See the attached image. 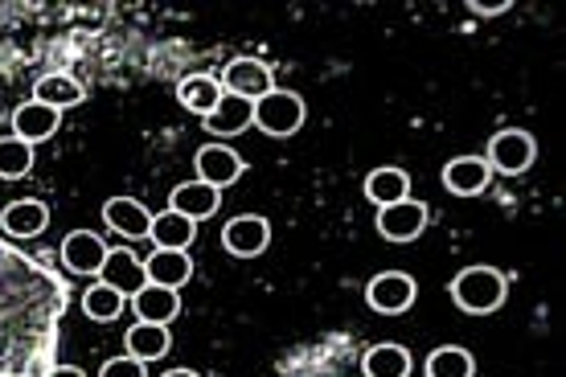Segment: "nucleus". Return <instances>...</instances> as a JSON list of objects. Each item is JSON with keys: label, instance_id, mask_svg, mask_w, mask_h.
<instances>
[{"label": "nucleus", "instance_id": "393cba45", "mask_svg": "<svg viewBox=\"0 0 566 377\" xmlns=\"http://www.w3.org/2000/svg\"><path fill=\"white\" fill-rule=\"evenodd\" d=\"M124 304H128V300L115 292V287H107V283H95V287H86L83 292V312L99 324H112L115 316L124 312Z\"/></svg>", "mask_w": 566, "mask_h": 377}, {"label": "nucleus", "instance_id": "39448f33", "mask_svg": "<svg viewBox=\"0 0 566 377\" xmlns=\"http://www.w3.org/2000/svg\"><path fill=\"white\" fill-rule=\"evenodd\" d=\"M415 295H419V287H415V280L407 271H382V275L369 280L366 304L374 312H382V316H402L415 304Z\"/></svg>", "mask_w": 566, "mask_h": 377}, {"label": "nucleus", "instance_id": "423d86ee", "mask_svg": "<svg viewBox=\"0 0 566 377\" xmlns=\"http://www.w3.org/2000/svg\"><path fill=\"white\" fill-rule=\"evenodd\" d=\"M222 247L227 254L234 259H255L271 247V226L268 218H259V213H242V218H230L222 226Z\"/></svg>", "mask_w": 566, "mask_h": 377}, {"label": "nucleus", "instance_id": "ddd939ff", "mask_svg": "<svg viewBox=\"0 0 566 377\" xmlns=\"http://www.w3.org/2000/svg\"><path fill=\"white\" fill-rule=\"evenodd\" d=\"M493 181V168L484 165V156H460L443 168V189L455 197H481Z\"/></svg>", "mask_w": 566, "mask_h": 377}, {"label": "nucleus", "instance_id": "9d476101", "mask_svg": "<svg viewBox=\"0 0 566 377\" xmlns=\"http://www.w3.org/2000/svg\"><path fill=\"white\" fill-rule=\"evenodd\" d=\"M99 283L115 287L124 300H132V295L148 283V275H144V259H136L128 247H115V251H107V259H103V266H99Z\"/></svg>", "mask_w": 566, "mask_h": 377}, {"label": "nucleus", "instance_id": "412c9836", "mask_svg": "<svg viewBox=\"0 0 566 377\" xmlns=\"http://www.w3.org/2000/svg\"><path fill=\"white\" fill-rule=\"evenodd\" d=\"M366 197L378 206V210L395 206V201H407V197H411V177H407L402 168H395V165L374 168V172L366 177Z\"/></svg>", "mask_w": 566, "mask_h": 377}, {"label": "nucleus", "instance_id": "7ed1b4c3", "mask_svg": "<svg viewBox=\"0 0 566 377\" xmlns=\"http://www.w3.org/2000/svg\"><path fill=\"white\" fill-rule=\"evenodd\" d=\"M255 127H263L268 136H296L304 127V98L296 91H268V95L255 103Z\"/></svg>", "mask_w": 566, "mask_h": 377}, {"label": "nucleus", "instance_id": "6ab92c4d", "mask_svg": "<svg viewBox=\"0 0 566 377\" xmlns=\"http://www.w3.org/2000/svg\"><path fill=\"white\" fill-rule=\"evenodd\" d=\"M124 345H128V357H136V362H156V357H165V353L172 349V333L169 324H132L128 336H124Z\"/></svg>", "mask_w": 566, "mask_h": 377}, {"label": "nucleus", "instance_id": "2eb2a0df", "mask_svg": "<svg viewBox=\"0 0 566 377\" xmlns=\"http://www.w3.org/2000/svg\"><path fill=\"white\" fill-rule=\"evenodd\" d=\"M201 127L210 132V136H239L247 127H255V103H247L239 95H222L218 98V107H213Z\"/></svg>", "mask_w": 566, "mask_h": 377}, {"label": "nucleus", "instance_id": "c756f323", "mask_svg": "<svg viewBox=\"0 0 566 377\" xmlns=\"http://www.w3.org/2000/svg\"><path fill=\"white\" fill-rule=\"evenodd\" d=\"M472 9H476V13H505V9H510V0H505V4H472Z\"/></svg>", "mask_w": 566, "mask_h": 377}, {"label": "nucleus", "instance_id": "5701e85b", "mask_svg": "<svg viewBox=\"0 0 566 377\" xmlns=\"http://www.w3.org/2000/svg\"><path fill=\"white\" fill-rule=\"evenodd\" d=\"M33 98L45 103V107H54V112H66V107H78V103H83L86 91L71 74H45L42 83L33 86Z\"/></svg>", "mask_w": 566, "mask_h": 377}, {"label": "nucleus", "instance_id": "a878e982", "mask_svg": "<svg viewBox=\"0 0 566 377\" xmlns=\"http://www.w3.org/2000/svg\"><path fill=\"white\" fill-rule=\"evenodd\" d=\"M476 374V362H472V353L455 349V345H443L427 357V377H472Z\"/></svg>", "mask_w": 566, "mask_h": 377}, {"label": "nucleus", "instance_id": "0eeeda50", "mask_svg": "<svg viewBox=\"0 0 566 377\" xmlns=\"http://www.w3.org/2000/svg\"><path fill=\"white\" fill-rule=\"evenodd\" d=\"M107 242H103L95 230H74V234L62 238V247H57V259L66 263V271L74 275H99L103 259H107Z\"/></svg>", "mask_w": 566, "mask_h": 377}, {"label": "nucleus", "instance_id": "b1692460", "mask_svg": "<svg viewBox=\"0 0 566 377\" xmlns=\"http://www.w3.org/2000/svg\"><path fill=\"white\" fill-rule=\"evenodd\" d=\"M361 369L366 377H411V353L402 345H374L361 357Z\"/></svg>", "mask_w": 566, "mask_h": 377}, {"label": "nucleus", "instance_id": "f03ea898", "mask_svg": "<svg viewBox=\"0 0 566 377\" xmlns=\"http://www.w3.org/2000/svg\"><path fill=\"white\" fill-rule=\"evenodd\" d=\"M534 160H538V144L522 127L496 132L493 140H489V156H484V165L493 168V172H505V177H522Z\"/></svg>", "mask_w": 566, "mask_h": 377}, {"label": "nucleus", "instance_id": "20e7f679", "mask_svg": "<svg viewBox=\"0 0 566 377\" xmlns=\"http://www.w3.org/2000/svg\"><path fill=\"white\" fill-rule=\"evenodd\" d=\"M218 83H222V95H239V98H247V103H259L268 91H275V74H271V66L259 62V57H234V62L222 66Z\"/></svg>", "mask_w": 566, "mask_h": 377}, {"label": "nucleus", "instance_id": "7c9ffc66", "mask_svg": "<svg viewBox=\"0 0 566 377\" xmlns=\"http://www.w3.org/2000/svg\"><path fill=\"white\" fill-rule=\"evenodd\" d=\"M165 377H201V374H193V369H169Z\"/></svg>", "mask_w": 566, "mask_h": 377}, {"label": "nucleus", "instance_id": "c85d7f7f", "mask_svg": "<svg viewBox=\"0 0 566 377\" xmlns=\"http://www.w3.org/2000/svg\"><path fill=\"white\" fill-rule=\"evenodd\" d=\"M50 377H86V374L78 369V365H57V369Z\"/></svg>", "mask_w": 566, "mask_h": 377}, {"label": "nucleus", "instance_id": "1a4fd4ad", "mask_svg": "<svg viewBox=\"0 0 566 377\" xmlns=\"http://www.w3.org/2000/svg\"><path fill=\"white\" fill-rule=\"evenodd\" d=\"M193 168H198V181L213 185V189H227V185H234L247 172V160L234 148H227V144H206V148H198Z\"/></svg>", "mask_w": 566, "mask_h": 377}, {"label": "nucleus", "instance_id": "4468645a", "mask_svg": "<svg viewBox=\"0 0 566 377\" xmlns=\"http://www.w3.org/2000/svg\"><path fill=\"white\" fill-rule=\"evenodd\" d=\"M57 124H62V112H54V107H45V103H38V98H29V103H21L13 112V132H17V140H25V144H38L50 140L57 132Z\"/></svg>", "mask_w": 566, "mask_h": 377}, {"label": "nucleus", "instance_id": "9b49d317", "mask_svg": "<svg viewBox=\"0 0 566 377\" xmlns=\"http://www.w3.org/2000/svg\"><path fill=\"white\" fill-rule=\"evenodd\" d=\"M218 206H222V189H213V185H206V181H185V185H177L169 197V210L189 218V222L213 218Z\"/></svg>", "mask_w": 566, "mask_h": 377}, {"label": "nucleus", "instance_id": "a211bd4d", "mask_svg": "<svg viewBox=\"0 0 566 377\" xmlns=\"http://www.w3.org/2000/svg\"><path fill=\"white\" fill-rule=\"evenodd\" d=\"M103 222H107V230H115V234H124V238H148L153 213L144 210L140 201H132V197H112V201L103 206Z\"/></svg>", "mask_w": 566, "mask_h": 377}, {"label": "nucleus", "instance_id": "f3484780", "mask_svg": "<svg viewBox=\"0 0 566 377\" xmlns=\"http://www.w3.org/2000/svg\"><path fill=\"white\" fill-rule=\"evenodd\" d=\"M144 275H148V283L181 292L185 283L193 280V259H189V251H153L144 259Z\"/></svg>", "mask_w": 566, "mask_h": 377}, {"label": "nucleus", "instance_id": "aec40b11", "mask_svg": "<svg viewBox=\"0 0 566 377\" xmlns=\"http://www.w3.org/2000/svg\"><path fill=\"white\" fill-rule=\"evenodd\" d=\"M177 98H181L185 112L206 119L222 98V83H218V74H185L181 86H177Z\"/></svg>", "mask_w": 566, "mask_h": 377}, {"label": "nucleus", "instance_id": "f257e3e1", "mask_svg": "<svg viewBox=\"0 0 566 377\" xmlns=\"http://www.w3.org/2000/svg\"><path fill=\"white\" fill-rule=\"evenodd\" d=\"M448 292H452L455 307L468 312V316H493L496 307L505 304L510 283H505V275L496 266H464Z\"/></svg>", "mask_w": 566, "mask_h": 377}, {"label": "nucleus", "instance_id": "cd10ccee", "mask_svg": "<svg viewBox=\"0 0 566 377\" xmlns=\"http://www.w3.org/2000/svg\"><path fill=\"white\" fill-rule=\"evenodd\" d=\"M99 377H148L144 374V362H136V357H112V362H103Z\"/></svg>", "mask_w": 566, "mask_h": 377}, {"label": "nucleus", "instance_id": "4be33fe9", "mask_svg": "<svg viewBox=\"0 0 566 377\" xmlns=\"http://www.w3.org/2000/svg\"><path fill=\"white\" fill-rule=\"evenodd\" d=\"M193 234H198V222H189V218H181V213H153V230H148V238H153L156 251H189V242H193Z\"/></svg>", "mask_w": 566, "mask_h": 377}, {"label": "nucleus", "instance_id": "6e6552de", "mask_svg": "<svg viewBox=\"0 0 566 377\" xmlns=\"http://www.w3.org/2000/svg\"><path fill=\"white\" fill-rule=\"evenodd\" d=\"M427 206L423 201H395V206H386L382 213H378V234L386 238V242H415V238L427 230Z\"/></svg>", "mask_w": 566, "mask_h": 377}, {"label": "nucleus", "instance_id": "f8f14e48", "mask_svg": "<svg viewBox=\"0 0 566 377\" xmlns=\"http://www.w3.org/2000/svg\"><path fill=\"white\" fill-rule=\"evenodd\" d=\"M132 312L140 324H172L181 316V295L160 283H144L140 292L132 295Z\"/></svg>", "mask_w": 566, "mask_h": 377}, {"label": "nucleus", "instance_id": "bb28decb", "mask_svg": "<svg viewBox=\"0 0 566 377\" xmlns=\"http://www.w3.org/2000/svg\"><path fill=\"white\" fill-rule=\"evenodd\" d=\"M25 172H33V144L17 140V136L0 140V177L4 181H21Z\"/></svg>", "mask_w": 566, "mask_h": 377}, {"label": "nucleus", "instance_id": "dca6fc26", "mask_svg": "<svg viewBox=\"0 0 566 377\" xmlns=\"http://www.w3.org/2000/svg\"><path fill=\"white\" fill-rule=\"evenodd\" d=\"M45 226H50V206L45 201H9L4 210H0V230L13 238H38L45 234Z\"/></svg>", "mask_w": 566, "mask_h": 377}]
</instances>
